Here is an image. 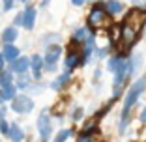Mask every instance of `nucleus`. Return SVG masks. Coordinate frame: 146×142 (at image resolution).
Returning a JSON list of instances; mask_svg holds the SVG:
<instances>
[{
  "label": "nucleus",
  "mask_w": 146,
  "mask_h": 142,
  "mask_svg": "<svg viewBox=\"0 0 146 142\" xmlns=\"http://www.w3.org/2000/svg\"><path fill=\"white\" fill-rule=\"evenodd\" d=\"M146 90V75L144 77H141L139 81H135L133 84H131V88H129L127 95H125L124 99V108H122V120H120V133H124L125 127H127V118H129V110H131V107H133L135 103L139 101V97H141V94Z\"/></svg>",
  "instance_id": "obj_1"
},
{
  "label": "nucleus",
  "mask_w": 146,
  "mask_h": 142,
  "mask_svg": "<svg viewBox=\"0 0 146 142\" xmlns=\"http://www.w3.org/2000/svg\"><path fill=\"white\" fill-rule=\"evenodd\" d=\"M144 22H146V11H144V9H141V8L131 9V11L125 15V19H124V24L131 26L135 32L141 30L142 26H144Z\"/></svg>",
  "instance_id": "obj_2"
},
{
  "label": "nucleus",
  "mask_w": 146,
  "mask_h": 142,
  "mask_svg": "<svg viewBox=\"0 0 146 142\" xmlns=\"http://www.w3.org/2000/svg\"><path fill=\"white\" fill-rule=\"evenodd\" d=\"M11 110L17 114H30L34 110V101L28 95H17L11 101Z\"/></svg>",
  "instance_id": "obj_3"
},
{
  "label": "nucleus",
  "mask_w": 146,
  "mask_h": 142,
  "mask_svg": "<svg viewBox=\"0 0 146 142\" xmlns=\"http://www.w3.org/2000/svg\"><path fill=\"white\" fill-rule=\"evenodd\" d=\"M38 133H39V137H41L43 140H47V138L51 137V133H52V125H51V120H49L47 108L41 110V114L38 116Z\"/></svg>",
  "instance_id": "obj_4"
},
{
  "label": "nucleus",
  "mask_w": 146,
  "mask_h": 142,
  "mask_svg": "<svg viewBox=\"0 0 146 142\" xmlns=\"http://www.w3.org/2000/svg\"><path fill=\"white\" fill-rule=\"evenodd\" d=\"M135 39H137V32H135L131 26L122 24V28H120V43H122V49L127 51V49L135 43Z\"/></svg>",
  "instance_id": "obj_5"
},
{
  "label": "nucleus",
  "mask_w": 146,
  "mask_h": 142,
  "mask_svg": "<svg viewBox=\"0 0 146 142\" xmlns=\"http://www.w3.org/2000/svg\"><path fill=\"white\" fill-rule=\"evenodd\" d=\"M105 8L103 6H94V8L90 9V15H88V24L90 26H99V24H103L105 21Z\"/></svg>",
  "instance_id": "obj_6"
},
{
  "label": "nucleus",
  "mask_w": 146,
  "mask_h": 142,
  "mask_svg": "<svg viewBox=\"0 0 146 142\" xmlns=\"http://www.w3.org/2000/svg\"><path fill=\"white\" fill-rule=\"evenodd\" d=\"M60 54H62V49L58 45H51V47H47V51L43 54V62L45 64H56L58 58H60Z\"/></svg>",
  "instance_id": "obj_7"
},
{
  "label": "nucleus",
  "mask_w": 146,
  "mask_h": 142,
  "mask_svg": "<svg viewBox=\"0 0 146 142\" xmlns=\"http://www.w3.org/2000/svg\"><path fill=\"white\" fill-rule=\"evenodd\" d=\"M36 24V9L32 8V6H28V8L23 11V26H25L26 30H32Z\"/></svg>",
  "instance_id": "obj_8"
},
{
  "label": "nucleus",
  "mask_w": 146,
  "mask_h": 142,
  "mask_svg": "<svg viewBox=\"0 0 146 142\" xmlns=\"http://www.w3.org/2000/svg\"><path fill=\"white\" fill-rule=\"evenodd\" d=\"M28 67H30V60H28L26 56H21V58H17V60L11 64V73L23 75V73H26Z\"/></svg>",
  "instance_id": "obj_9"
},
{
  "label": "nucleus",
  "mask_w": 146,
  "mask_h": 142,
  "mask_svg": "<svg viewBox=\"0 0 146 142\" xmlns=\"http://www.w3.org/2000/svg\"><path fill=\"white\" fill-rule=\"evenodd\" d=\"M2 54H4V60L11 62V64L17 60V58H21V51H19L15 45H6V47H4V52H2Z\"/></svg>",
  "instance_id": "obj_10"
},
{
  "label": "nucleus",
  "mask_w": 146,
  "mask_h": 142,
  "mask_svg": "<svg viewBox=\"0 0 146 142\" xmlns=\"http://www.w3.org/2000/svg\"><path fill=\"white\" fill-rule=\"evenodd\" d=\"M30 67H32V73H34V79L41 77V67H43V60L39 54H34L30 58Z\"/></svg>",
  "instance_id": "obj_11"
},
{
  "label": "nucleus",
  "mask_w": 146,
  "mask_h": 142,
  "mask_svg": "<svg viewBox=\"0 0 146 142\" xmlns=\"http://www.w3.org/2000/svg\"><path fill=\"white\" fill-rule=\"evenodd\" d=\"M8 137L11 138V142H23L25 133H23V129L19 127V124H9V133H8Z\"/></svg>",
  "instance_id": "obj_12"
},
{
  "label": "nucleus",
  "mask_w": 146,
  "mask_h": 142,
  "mask_svg": "<svg viewBox=\"0 0 146 142\" xmlns=\"http://www.w3.org/2000/svg\"><path fill=\"white\" fill-rule=\"evenodd\" d=\"M17 36H19L17 28H15V26H8V28L2 32V41H4L6 45H13V41L17 39Z\"/></svg>",
  "instance_id": "obj_13"
},
{
  "label": "nucleus",
  "mask_w": 146,
  "mask_h": 142,
  "mask_svg": "<svg viewBox=\"0 0 146 142\" xmlns=\"http://www.w3.org/2000/svg\"><path fill=\"white\" fill-rule=\"evenodd\" d=\"M141 64H142V54H135L133 58L127 62V73H129V77L137 73L139 67H141Z\"/></svg>",
  "instance_id": "obj_14"
},
{
  "label": "nucleus",
  "mask_w": 146,
  "mask_h": 142,
  "mask_svg": "<svg viewBox=\"0 0 146 142\" xmlns=\"http://www.w3.org/2000/svg\"><path fill=\"white\" fill-rule=\"evenodd\" d=\"M105 11L111 13V15H116V13L124 11V4H122V2H118V0H109L107 6H105Z\"/></svg>",
  "instance_id": "obj_15"
},
{
  "label": "nucleus",
  "mask_w": 146,
  "mask_h": 142,
  "mask_svg": "<svg viewBox=\"0 0 146 142\" xmlns=\"http://www.w3.org/2000/svg\"><path fill=\"white\" fill-rule=\"evenodd\" d=\"M68 82H69V73L66 71V73H62L60 77H58L54 82H52L51 88H52V90H62V88H64L66 84H68Z\"/></svg>",
  "instance_id": "obj_16"
},
{
  "label": "nucleus",
  "mask_w": 146,
  "mask_h": 142,
  "mask_svg": "<svg viewBox=\"0 0 146 142\" xmlns=\"http://www.w3.org/2000/svg\"><path fill=\"white\" fill-rule=\"evenodd\" d=\"M2 97L4 99H15L17 97V86L15 84H9V86H6V88H2Z\"/></svg>",
  "instance_id": "obj_17"
},
{
  "label": "nucleus",
  "mask_w": 146,
  "mask_h": 142,
  "mask_svg": "<svg viewBox=\"0 0 146 142\" xmlns=\"http://www.w3.org/2000/svg\"><path fill=\"white\" fill-rule=\"evenodd\" d=\"M77 65H79V54L71 51L68 56H66V67H68V69H73V67H77Z\"/></svg>",
  "instance_id": "obj_18"
},
{
  "label": "nucleus",
  "mask_w": 146,
  "mask_h": 142,
  "mask_svg": "<svg viewBox=\"0 0 146 142\" xmlns=\"http://www.w3.org/2000/svg\"><path fill=\"white\" fill-rule=\"evenodd\" d=\"M124 64V60H122L120 56H112L111 60H109V64H107V67H109V71H118V67H120V65Z\"/></svg>",
  "instance_id": "obj_19"
},
{
  "label": "nucleus",
  "mask_w": 146,
  "mask_h": 142,
  "mask_svg": "<svg viewBox=\"0 0 146 142\" xmlns=\"http://www.w3.org/2000/svg\"><path fill=\"white\" fill-rule=\"evenodd\" d=\"M9 84H13L11 82V71H2L0 73V88H6Z\"/></svg>",
  "instance_id": "obj_20"
},
{
  "label": "nucleus",
  "mask_w": 146,
  "mask_h": 142,
  "mask_svg": "<svg viewBox=\"0 0 146 142\" xmlns=\"http://www.w3.org/2000/svg\"><path fill=\"white\" fill-rule=\"evenodd\" d=\"M86 36H90V32H88V28H79L75 34H73V41L75 43H79V41H84Z\"/></svg>",
  "instance_id": "obj_21"
},
{
  "label": "nucleus",
  "mask_w": 146,
  "mask_h": 142,
  "mask_svg": "<svg viewBox=\"0 0 146 142\" xmlns=\"http://www.w3.org/2000/svg\"><path fill=\"white\" fill-rule=\"evenodd\" d=\"M69 135H71V131H69V129H60L58 133H56V137H54V140H52V142H66L69 138Z\"/></svg>",
  "instance_id": "obj_22"
},
{
  "label": "nucleus",
  "mask_w": 146,
  "mask_h": 142,
  "mask_svg": "<svg viewBox=\"0 0 146 142\" xmlns=\"http://www.w3.org/2000/svg\"><path fill=\"white\" fill-rule=\"evenodd\" d=\"M58 39H60L58 34H47L45 38H41V43L45 45V47H51V43H54V41H58Z\"/></svg>",
  "instance_id": "obj_23"
},
{
  "label": "nucleus",
  "mask_w": 146,
  "mask_h": 142,
  "mask_svg": "<svg viewBox=\"0 0 146 142\" xmlns=\"http://www.w3.org/2000/svg\"><path fill=\"white\" fill-rule=\"evenodd\" d=\"M30 82H32V79L30 77H26L25 73L19 77V82H17V88H26V86H30Z\"/></svg>",
  "instance_id": "obj_24"
},
{
  "label": "nucleus",
  "mask_w": 146,
  "mask_h": 142,
  "mask_svg": "<svg viewBox=\"0 0 146 142\" xmlns=\"http://www.w3.org/2000/svg\"><path fill=\"white\" fill-rule=\"evenodd\" d=\"M0 131H2L4 135H8V133H9V124H8V122L0 120Z\"/></svg>",
  "instance_id": "obj_25"
},
{
  "label": "nucleus",
  "mask_w": 146,
  "mask_h": 142,
  "mask_svg": "<svg viewBox=\"0 0 146 142\" xmlns=\"http://www.w3.org/2000/svg\"><path fill=\"white\" fill-rule=\"evenodd\" d=\"M82 114H84V112H82V108H75V112L71 114V118L77 122V120H81V118H82Z\"/></svg>",
  "instance_id": "obj_26"
},
{
  "label": "nucleus",
  "mask_w": 146,
  "mask_h": 142,
  "mask_svg": "<svg viewBox=\"0 0 146 142\" xmlns=\"http://www.w3.org/2000/svg\"><path fill=\"white\" fill-rule=\"evenodd\" d=\"M13 2H15V0H4V11H9V9L13 8Z\"/></svg>",
  "instance_id": "obj_27"
},
{
  "label": "nucleus",
  "mask_w": 146,
  "mask_h": 142,
  "mask_svg": "<svg viewBox=\"0 0 146 142\" xmlns=\"http://www.w3.org/2000/svg\"><path fill=\"white\" fill-rule=\"evenodd\" d=\"M77 142H90V135H88V133H82L81 137H79Z\"/></svg>",
  "instance_id": "obj_28"
},
{
  "label": "nucleus",
  "mask_w": 146,
  "mask_h": 142,
  "mask_svg": "<svg viewBox=\"0 0 146 142\" xmlns=\"http://www.w3.org/2000/svg\"><path fill=\"white\" fill-rule=\"evenodd\" d=\"M15 26H23V13H19L15 17Z\"/></svg>",
  "instance_id": "obj_29"
},
{
  "label": "nucleus",
  "mask_w": 146,
  "mask_h": 142,
  "mask_svg": "<svg viewBox=\"0 0 146 142\" xmlns=\"http://www.w3.org/2000/svg\"><path fill=\"white\" fill-rule=\"evenodd\" d=\"M4 54H2V52H0V73H2V71H4Z\"/></svg>",
  "instance_id": "obj_30"
},
{
  "label": "nucleus",
  "mask_w": 146,
  "mask_h": 142,
  "mask_svg": "<svg viewBox=\"0 0 146 142\" xmlns=\"http://www.w3.org/2000/svg\"><path fill=\"white\" fill-rule=\"evenodd\" d=\"M45 69H47V71H56V64H47Z\"/></svg>",
  "instance_id": "obj_31"
},
{
  "label": "nucleus",
  "mask_w": 146,
  "mask_h": 142,
  "mask_svg": "<svg viewBox=\"0 0 146 142\" xmlns=\"http://www.w3.org/2000/svg\"><path fill=\"white\" fill-rule=\"evenodd\" d=\"M141 122H142V124H146V107L142 108V112H141Z\"/></svg>",
  "instance_id": "obj_32"
},
{
  "label": "nucleus",
  "mask_w": 146,
  "mask_h": 142,
  "mask_svg": "<svg viewBox=\"0 0 146 142\" xmlns=\"http://www.w3.org/2000/svg\"><path fill=\"white\" fill-rule=\"evenodd\" d=\"M107 52H109V49H107V47H105V49H99V51H98V54H99V56H101V58H103V56H105V54H107Z\"/></svg>",
  "instance_id": "obj_33"
},
{
  "label": "nucleus",
  "mask_w": 146,
  "mask_h": 142,
  "mask_svg": "<svg viewBox=\"0 0 146 142\" xmlns=\"http://www.w3.org/2000/svg\"><path fill=\"white\" fill-rule=\"evenodd\" d=\"M71 4L79 8V6H82V4H84V0H71Z\"/></svg>",
  "instance_id": "obj_34"
},
{
  "label": "nucleus",
  "mask_w": 146,
  "mask_h": 142,
  "mask_svg": "<svg viewBox=\"0 0 146 142\" xmlns=\"http://www.w3.org/2000/svg\"><path fill=\"white\" fill-rule=\"evenodd\" d=\"M4 116H6V108L0 107V120H4Z\"/></svg>",
  "instance_id": "obj_35"
},
{
  "label": "nucleus",
  "mask_w": 146,
  "mask_h": 142,
  "mask_svg": "<svg viewBox=\"0 0 146 142\" xmlns=\"http://www.w3.org/2000/svg\"><path fill=\"white\" fill-rule=\"evenodd\" d=\"M49 2H51V0H41V8H45V6H47Z\"/></svg>",
  "instance_id": "obj_36"
},
{
  "label": "nucleus",
  "mask_w": 146,
  "mask_h": 142,
  "mask_svg": "<svg viewBox=\"0 0 146 142\" xmlns=\"http://www.w3.org/2000/svg\"><path fill=\"white\" fill-rule=\"evenodd\" d=\"M2 101H4V97H2V92H0V107H2Z\"/></svg>",
  "instance_id": "obj_37"
},
{
  "label": "nucleus",
  "mask_w": 146,
  "mask_h": 142,
  "mask_svg": "<svg viewBox=\"0 0 146 142\" xmlns=\"http://www.w3.org/2000/svg\"><path fill=\"white\" fill-rule=\"evenodd\" d=\"M88 2H92V0H88Z\"/></svg>",
  "instance_id": "obj_38"
},
{
  "label": "nucleus",
  "mask_w": 146,
  "mask_h": 142,
  "mask_svg": "<svg viewBox=\"0 0 146 142\" xmlns=\"http://www.w3.org/2000/svg\"><path fill=\"white\" fill-rule=\"evenodd\" d=\"M21 2H25V0H21Z\"/></svg>",
  "instance_id": "obj_39"
}]
</instances>
